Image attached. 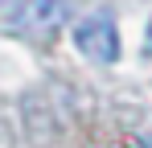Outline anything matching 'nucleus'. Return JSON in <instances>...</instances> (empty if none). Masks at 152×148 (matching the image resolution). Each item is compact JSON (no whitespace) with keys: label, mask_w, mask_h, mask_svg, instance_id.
<instances>
[{"label":"nucleus","mask_w":152,"mask_h":148,"mask_svg":"<svg viewBox=\"0 0 152 148\" xmlns=\"http://www.w3.org/2000/svg\"><path fill=\"white\" fill-rule=\"evenodd\" d=\"M74 45L91 58V62H115L119 58V29L107 12H95V17H82L74 25Z\"/></svg>","instance_id":"obj_1"},{"label":"nucleus","mask_w":152,"mask_h":148,"mask_svg":"<svg viewBox=\"0 0 152 148\" xmlns=\"http://www.w3.org/2000/svg\"><path fill=\"white\" fill-rule=\"evenodd\" d=\"M66 21V0H25L21 8H17V29H25V33H37V37H45V33H58V25Z\"/></svg>","instance_id":"obj_2"},{"label":"nucleus","mask_w":152,"mask_h":148,"mask_svg":"<svg viewBox=\"0 0 152 148\" xmlns=\"http://www.w3.org/2000/svg\"><path fill=\"white\" fill-rule=\"evenodd\" d=\"M144 49L152 53V25H148V37H144Z\"/></svg>","instance_id":"obj_3"},{"label":"nucleus","mask_w":152,"mask_h":148,"mask_svg":"<svg viewBox=\"0 0 152 148\" xmlns=\"http://www.w3.org/2000/svg\"><path fill=\"white\" fill-rule=\"evenodd\" d=\"M144 148H152V140H144Z\"/></svg>","instance_id":"obj_4"},{"label":"nucleus","mask_w":152,"mask_h":148,"mask_svg":"<svg viewBox=\"0 0 152 148\" xmlns=\"http://www.w3.org/2000/svg\"><path fill=\"white\" fill-rule=\"evenodd\" d=\"M0 4H8V0H0Z\"/></svg>","instance_id":"obj_5"}]
</instances>
